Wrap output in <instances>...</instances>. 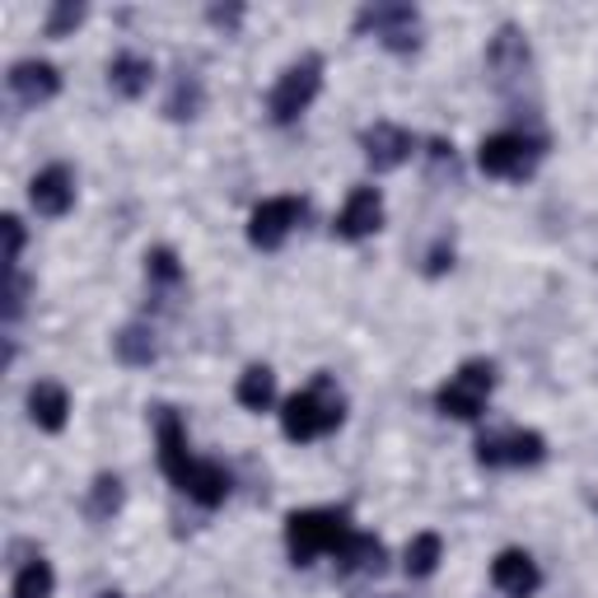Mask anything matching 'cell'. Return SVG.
<instances>
[{
  "label": "cell",
  "mask_w": 598,
  "mask_h": 598,
  "mask_svg": "<svg viewBox=\"0 0 598 598\" xmlns=\"http://www.w3.org/2000/svg\"><path fill=\"white\" fill-rule=\"evenodd\" d=\"M351 538H356V528H351L342 509H295V515L285 519V547H291L295 566H308L314 557H323V551L337 557Z\"/></svg>",
  "instance_id": "obj_1"
},
{
  "label": "cell",
  "mask_w": 598,
  "mask_h": 598,
  "mask_svg": "<svg viewBox=\"0 0 598 598\" xmlns=\"http://www.w3.org/2000/svg\"><path fill=\"white\" fill-rule=\"evenodd\" d=\"M342 416H346V403L327 388V379H318L314 388H304V393H295L291 403H285V412H281V430L304 445V439H323V435H332V430L342 426Z\"/></svg>",
  "instance_id": "obj_2"
},
{
  "label": "cell",
  "mask_w": 598,
  "mask_h": 598,
  "mask_svg": "<svg viewBox=\"0 0 598 598\" xmlns=\"http://www.w3.org/2000/svg\"><path fill=\"white\" fill-rule=\"evenodd\" d=\"M491 384H496V365L491 361H468L445 388L435 393V407L445 416H454V420H477Z\"/></svg>",
  "instance_id": "obj_3"
},
{
  "label": "cell",
  "mask_w": 598,
  "mask_h": 598,
  "mask_svg": "<svg viewBox=\"0 0 598 598\" xmlns=\"http://www.w3.org/2000/svg\"><path fill=\"white\" fill-rule=\"evenodd\" d=\"M318 84H323V61L318 57H304V61H295V65H285V75L276 80V90H272V99H267V108H272V122H295L308 103L318 99Z\"/></svg>",
  "instance_id": "obj_4"
},
{
  "label": "cell",
  "mask_w": 598,
  "mask_h": 598,
  "mask_svg": "<svg viewBox=\"0 0 598 598\" xmlns=\"http://www.w3.org/2000/svg\"><path fill=\"white\" fill-rule=\"evenodd\" d=\"M543 145L519 136V131H500V136H486L482 150H477V164L482 173H491V179H524V173H534Z\"/></svg>",
  "instance_id": "obj_5"
},
{
  "label": "cell",
  "mask_w": 598,
  "mask_h": 598,
  "mask_svg": "<svg viewBox=\"0 0 598 598\" xmlns=\"http://www.w3.org/2000/svg\"><path fill=\"white\" fill-rule=\"evenodd\" d=\"M304 220V202L300 196H272V202H262L249 220V243L253 249H281L285 234Z\"/></svg>",
  "instance_id": "obj_6"
},
{
  "label": "cell",
  "mask_w": 598,
  "mask_h": 598,
  "mask_svg": "<svg viewBox=\"0 0 598 598\" xmlns=\"http://www.w3.org/2000/svg\"><path fill=\"white\" fill-rule=\"evenodd\" d=\"M374 29V38H384V48H393V52H416V10L412 6H369V10H361V19H356V33H369Z\"/></svg>",
  "instance_id": "obj_7"
},
{
  "label": "cell",
  "mask_w": 598,
  "mask_h": 598,
  "mask_svg": "<svg viewBox=\"0 0 598 598\" xmlns=\"http://www.w3.org/2000/svg\"><path fill=\"white\" fill-rule=\"evenodd\" d=\"M491 585H496L505 598H534L538 585H543V570H538V561L528 557V551L509 547V551H500L496 566H491Z\"/></svg>",
  "instance_id": "obj_8"
},
{
  "label": "cell",
  "mask_w": 598,
  "mask_h": 598,
  "mask_svg": "<svg viewBox=\"0 0 598 598\" xmlns=\"http://www.w3.org/2000/svg\"><path fill=\"white\" fill-rule=\"evenodd\" d=\"M365 160L374 173H388L397 164H407L412 160V136L403 126H393V122H374L365 131Z\"/></svg>",
  "instance_id": "obj_9"
},
{
  "label": "cell",
  "mask_w": 598,
  "mask_h": 598,
  "mask_svg": "<svg viewBox=\"0 0 598 598\" xmlns=\"http://www.w3.org/2000/svg\"><path fill=\"white\" fill-rule=\"evenodd\" d=\"M29 202H33V211L38 215H65L75 206V179H71V169H61V164H52V169H42L38 179H33V187H29Z\"/></svg>",
  "instance_id": "obj_10"
},
{
  "label": "cell",
  "mask_w": 598,
  "mask_h": 598,
  "mask_svg": "<svg viewBox=\"0 0 598 598\" xmlns=\"http://www.w3.org/2000/svg\"><path fill=\"white\" fill-rule=\"evenodd\" d=\"M379 225H384V196L374 187H356L346 196L342 215H337V234L342 239H369Z\"/></svg>",
  "instance_id": "obj_11"
},
{
  "label": "cell",
  "mask_w": 598,
  "mask_h": 598,
  "mask_svg": "<svg viewBox=\"0 0 598 598\" xmlns=\"http://www.w3.org/2000/svg\"><path fill=\"white\" fill-rule=\"evenodd\" d=\"M179 491H187L196 505H206V509H215V505H225V496H230V473L220 468V463H206V458H192L187 463V473L173 482Z\"/></svg>",
  "instance_id": "obj_12"
},
{
  "label": "cell",
  "mask_w": 598,
  "mask_h": 598,
  "mask_svg": "<svg viewBox=\"0 0 598 598\" xmlns=\"http://www.w3.org/2000/svg\"><path fill=\"white\" fill-rule=\"evenodd\" d=\"M10 90L24 108H38V103H48L61 90V75H57L52 61H19L10 71Z\"/></svg>",
  "instance_id": "obj_13"
},
{
  "label": "cell",
  "mask_w": 598,
  "mask_h": 598,
  "mask_svg": "<svg viewBox=\"0 0 598 598\" xmlns=\"http://www.w3.org/2000/svg\"><path fill=\"white\" fill-rule=\"evenodd\" d=\"M486 65L500 75V80H509V75H519L524 65H528V42H524V33L519 29H500L496 33V42L486 48Z\"/></svg>",
  "instance_id": "obj_14"
},
{
  "label": "cell",
  "mask_w": 598,
  "mask_h": 598,
  "mask_svg": "<svg viewBox=\"0 0 598 598\" xmlns=\"http://www.w3.org/2000/svg\"><path fill=\"white\" fill-rule=\"evenodd\" d=\"M29 412L42 430H61L65 426V412H71V397H65L61 384H33L29 393Z\"/></svg>",
  "instance_id": "obj_15"
},
{
  "label": "cell",
  "mask_w": 598,
  "mask_h": 598,
  "mask_svg": "<svg viewBox=\"0 0 598 598\" xmlns=\"http://www.w3.org/2000/svg\"><path fill=\"white\" fill-rule=\"evenodd\" d=\"M150 75H154V65L145 61V57H118L113 61V71H108V80H113V90L122 94V99H141L145 90H150Z\"/></svg>",
  "instance_id": "obj_16"
},
{
  "label": "cell",
  "mask_w": 598,
  "mask_h": 598,
  "mask_svg": "<svg viewBox=\"0 0 598 598\" xmlns=\"http://www.w3.org/2000/svg\"><path fill=\"white\" fill-rule=\"evenodd\" d=\"M239 403L249 407V412H267L272 407V397H276V374L267 365H253V369H243L239 374Z\"/></svg>",
  "instance_id": "obj_17"
},
{
  "label": "cell",
  "mask_w": 598,
  "mask_h": 598,
  "mask_svg": "<svg viewBox=\"0 0 598 598\" xmlns=\"http://www.w3.org/2000/svg\"><path fill=\"white\" fill-rule=\"evenodd\" d=\"M337 566L342 570H379L384 566V543L369 538V534H356L337 551Z\"/></svg>",
  "instance_id": "obj_18"
},
{
  "label": "cell",
  "mask_w": 598,
  "mask_h": 598,
  "mask_svg": "<svg viewBox=\"0 0 598 598\" xmlns=\"http://www.w3.org/2000/svg\"><path fill=\"white\" fill-rule=\"evenodd\" d=\"M547 458V439L538 430H509L505 435V463H515V468H534V463Z\"/></svg>",
  "instance_id": "obj_19"
},
{
  "label": "cell",
  "mask_w": 598,
  "mask_h": 598,
  "mask_svg": "<svg viewBox=\"0 0 598 598\" xmlns=\"http://www.w3.org/2000/svg\"><path fill=\"white\" fill-rule=\"evenodd\" d=\"M52 585H57V575L48 561H29L24 570L14 575V598H52Z\"/></svg>",
  "instance_id": "obj_20"
},
{
  "label": "cell",
  "mask_w": 598,
  "mask_h": 598,
  "mask_svg": "<svg viewBox=\"0 0 598 598\" xmlns=\"http://www.w3.org/2000/svg\"><path fill=\"white\" fill-rule=\"evenodd\" d=\"M439 551H445L439 534H416L407 543V575H430L439 566Z\"/></svg>",
  "instance_id": "obj_21"
},
{
  "label": "cell",
  "mask_w": 598,
  "mask_h": 598,
  "mask_svg": "<svg viewBox=\"0 0 598 598\" xmlns=\"http://www.w3.org/2000/svg\"><path fill=\"white\" fill-rule=\"evenodd\" d=\"M118 356H122L126 365H150V361H154V337H150L145 327H136V323L122 327V332H118Z\"/></svg>",
  "instance_id": "obj_22"
},
{
  "label": "cell",
  "mask_w": 598,
  "mask_h": 598,
  "mask_svg": "<svg viewBox=\"0 0 598 598\" xmlns=\"http://www.w3.org/2000/svg\"><path fill=\"white\" fill-rule=\"evenodd\" d=\"M118 505H122V482L113 473H103L94 482V491H90V515L94 519H108V515H118Z\"/></svg>",
  "instance_id": "obj_23"
},
{
  "label": "cell",
  "mask_w": 598,
  "mask_h": 598,
  "mask_svg": "<svg viewBox=\"0 0 598 598\" xmlns=\"http://www.w3.org/2000/svg\"><path fill=\"white\" fill-rule=\"evenodd\" d=\"M164 113H169L173 122L196 118V113H202V84H196V80H179V90H173V99H169Z\"/></svg>",
  "instance_id": "obj_24"
},
{
  "label": "cell",
  "mask_w": 598,
  "mask_h": 598,
  "mask_svg": "<svg viewBox=\"0 0 598 598\" xmlns=\"http://www.w3.org/2000/svg\"><path fill=\"white\" fill-rule=\"evenodd\" d=\"M84 24V6H75V0H61V6L48 14V38H65L75 33Z\"/></svg>",
  "instance_id": "obj_25"
},
{
  "label": "cell",
  "mask_w": 598,
  "mask_h": 598,
  "mask_svg": "<svg viewBox=\"0 0 598 598\" xmlns=\"http://www.w3.org/2000/svg\"><path fill=\"white\" fill-rule=\"evenodd\" d=\"M145 272H150V281H179L183 276V267H179V257H173L169 249H154L150 257H145Z\"/></svg>",
  "instance_id": "obj_26"
},
{
  "label": "cell",
  "mask_w": 598,
  "mask_h": 598,
  "mask_svg": "<svg viewBox=\"0 0 598 598\" xmlns=\"http://www.w3.org/2000/svg\"><path fill=\"white\" fill-rule=\"evenodd\" d=\"M477 463H486V468H500V463H505V435H482L477 439Z\"/></svg>",
  "instance_id": "obj_27"
},
{
  "label": "cell",
  "mask_w": 598,
  "mask_h": 598,
  "mask_svg": "<svg viewBox=\"0 0 598 598\" xmlns=\"http://www.w3.org/2000/svg\"><path fill=\"white\" fill-rule=\"evenodd\" d=\"M0 225H6V262H10V272H14L19 249H24V225H19V215H6Z\"/></svg>",
  "instance_id": "obj_28"
},
{
  "label": "cell",
  "mask_w": 598,
  "mask_h": 598,
  "mask_svg": "<svg viewBox=\"0 0 598 598\" xmlns=\"http://www.w3.org/2000/svg\"><path fill=\"white\" fill-rule=\"evenodd\" d=\"M19 308H24V281L10 276V291H6V318H19Z\"/></svg>",
  "instance_id": "obj_29"
},
{
  "label": "cell",
  "mask_w": 598,
  "mask_h": 598,
  "mask_svg": "<svg viewBox=\"0 0 598 598\" xmlns=\"http://www.w3.org/2000/svg\"><path fill=\"white\" fill-rule=\"evenodd\" d=\"M449 262H454V249H445V243H439V249L430 253V262H426V272H430V276H439V272L449 267Z\"/></svg>",
  "instance_id": "obj_30"
},
{
  "label": "cell",
  "mask_w": 598,
  "mask_h": 598,
  "mask_svg": "<svg viewBox=\"0 0 598 598\" xmlns=\"http://www.w3.org/2000/svg\"><path fill=\"white\" fill-rule=\"evenodd\" d=\"M103 598H122V594H103Z\"/></svg>",
  "instance_id": "obj_31"
}]
</instances>
